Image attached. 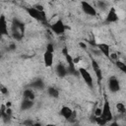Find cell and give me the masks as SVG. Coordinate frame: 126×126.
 Returning <instances> with one entry per match:
<instances>
[{"label": "cell", "mask_w": 126, "mask_h": 126, "mask_svg": "<svg viewBox=\"0 0 126 126\" xmlns=\"http://www.w3.org/2000/svg\"><path fill=\"white\" fill-rule=\"evenodd\" d=\"M11 35L16 40H21L25 33V24L19 19H14L12 22Z\"/></svg>", "instance_id": "6da1fadb"}, {"label": "cell", "mask_w": 126, "mask_h": 126, "mask_svg": "<svg viewBox=\"0 0 126 126\" xmlns=\"http://www.w3.org/2000/svg\"><path fill=\"white\" fill-rule=\"evenodd\" d=\"M25 10H26V12L28 13V15L32 19H33V20H35L37 22L45 23L47 21V17H46L45 11H39L36 8H34L33 6L27 7V8H25Z\"/></svg>", "instance_id": "7a4b0ae2"}, {"label": "cell", "mask_w": 126, "mask_h": 126, "mask_svg": "<svg viewBox=\"0 0 126 126\" xmlns=\"http://www.w3.org/2000/svg\"><path fill=\"white\" fill-rule=\"evenodd\" d=\"M62 53L65 57V60H66V63H67V69H68V73H71L73 75H77L79 76V73H78V70L76 68V65L74 64V60H73V56L69 53L68 51V48L67 47H64L62 49Z\"/></svg>", "instance_id": "3957f363"}, {"label": "cell", "mask_w": 126, "mask_h": 126, "mask_svg": "<svg viewBox=\"0 0 126 126\" xmlns=\"http://www.w3.org/2000/svg\"><path fill=\"white\" fill-rule=\"evenodd\" d=\"M100 117L106 122H111L113 120V113L111 110V106L110 103L108 101V99L106 97H104V101H103V105L101 107V115Z\"/></svg>", "instance_id": "277c9868"}, {"label": "cell", "mask_w": 126, "mask_h": 126, "mask_svg": "<svg viewBox=\"0 0 126 126\" xmlns=\"http://www.w3.org/2000/svg\"><path fill=\"white\" fill-rule=\"evenodd\" d=\"M77 70H78L79 75L82 77L83 81L85 82V84H86L90 89L94 88V79H93L92 74H91L86 68H84V67H79V69H77Z\"/></svg>", "instance_id": "5b68a950"}, {"label": "cell", "mask_w": 126, "mask_h": 126, "mask_svg": "<svg viewBox=\"0 0 126 126\" xmlns=\"http://www.w3.org/2000/svg\"><path fill=\"white\" fill-rule=\"evenodd\" d=\"M91 65H92V69L94 73V76L96 78V82L98 85H100L101 81L103 79V74H102V70H101L98 62L94 57H91Z\"/></svg>", "instance_id": "8992f818"}, {"label": "cell", "mask_w": 126, "mask_h": 126, "mask_svg": "<svg viewBox=\"0 0 126 126\" xmlns=\"http://www.w3.org/2000/svg\"><path fill=\"white\" fill-rule=\"evenodd\" d=\"M50 30L56 35H62L66 31V26L61 19H58L57 21H55L53 24L50 25Z\"/></svg>", "instance_id": "52a82bcc"}, {"label": "cell", "mask_w": 126, "mask_h": 126, "mask_svg": "<svg viewBox=\"0 0 126 126\" xmlns=\"http://www.w3.org/2000/svg\"><path fill=\"white\" fill-rule=\"evenodd\" d=\"M81 9L86 15L91 16V17H95L96 14H97L96 9L94 8V6H93L88 1H81Z\"/></svg>", "instance_id": "ba28073f"}, {"label": "cell", "mask_w": 126, "mask_h": 126, "mask_svg": "<svg viewBox=\"0 0 126 126\" xmlns=\"http://www.w3.org/2000/svg\"><path fill=\"white\" fill-rule=\"evenodd\" d=\"M107 88L113 94L118 93L120 91V82H119V80H118V78L116 76H110L108 78Z\"/></svg>", "instance_id": "9c48e42d"}, {"label": "cell", "mask_w": 126, "mask_h": 126, "mask_svg": "<svg viewBox=\"0 0 126 126\" xmlns=\"http://www.w3.org/2000/svg\"><path fill=\"white\" fill-rule=\"evenodd\" d=\"M119 21V16L117 14V11L114 7H110L106 16H105V20L104 22L106 24H112V23H116Z\"/></svg>", "instance_id": "30bf717a"}, {"label": "cell", "mask_w": 126, "mask_h": 126, "mask_svg": "<svg viewBox=\"0 0 126 126\" xmlns=\"http://www.w3.org/2000/svg\"><path fill=\"white\" fill-rule=\"evenodd\" d=\"M5 35H9L8 22L4 15H0V37Z\"/></svg>", "instance_id": "8fae6325"}, {"label": "cell", "mask_w": 126, "mask_h": 126, "mask_svg": "<svg viewBox=\"0 0 126 126\" xmlns=\"http://www.w3.org/2000/svg\"><path fill=\"white\" fill-rule=\"evenodd\" d=\"M43 63H44V66L47 68L52 67L54 63V53L45 50L43 53Z\"/></svg>", "instance_id": "7c38bea8"}, {"label": "cell", "mask_w": 126, "mask_h": 126, "mask_svg": "<svg viewBox=\"0 0 126 126\" xmlns=\"http://www.w3.org/2000/svg\"><path fill=\"white\" fill-rule=\"evenodd\" d=\"M95 46H96V48L98 49L99 53L103 54L106 58L109 59V55H110L111 50H110V46H109L107 43H105V42H101V43H97Z\"/></svg>", "instance_id": "4fadbf2b"}, {"label": "cell", "mask_w": 126, "mask_h": 126, "mask_svg": "<svg viewBox=\"0 0 126 126\" xmlns=\"http://www.w3.org/2000/svg\"><path fill=\"white\" fill-rule=\"evenodd\" d=\"M55 73L59 78H65L69 73H68V69L67 67L63 64V63H58L55 66Z\"/></svg>", "instance_id": "5bb4252c"}, {"label": "cell", "mask_w": 126, "mask_h": 126, "mask_svg": "<svg viewBox=\"0 0 126 126\" xmlns=\"http://www.w3.org/2000/svg\"><path fill=\"white\" fill-rule=\"evenodd\" d=\"M73 112H74V110H73L71 107L67 106V105H63V106L61 107V109H60V115H61L62 117H64L66 120H68V119L72 116Z\"/></svg>", "instance_id": "9a60e30c"}, {"label": "cell", "mask_w": 126, "mask_h": 126, "mask_svg": "<svg viewBox=\"0 0 126 126\" xmlns=\"http://www.w3.org/2000/svg\"><path fill=\"white\" fill-rule=\"evenodd\" d=\"M12 115H13V111H12V108L9 107L7 108L5 106V109L3 111V115H2V120L4 123H9L12 119Z\"/></svg>", "instance_id": "2e32d148"}, {"label": "cell", "mask_w": 126, "mask_h": 126, "mask_svg": "<svg viewBox=\"0 0 126 126\" xmlns=\"http://www.w3.org/2000/svg\"><path fill=\"white\" fill-rule=\"evenodd\" d=\"M23 97L25 99H30V100H33L34 101V98H35V94H34V92L32 88H28L26 89L24 92H23Z\"/></svg>", "instance_id": "e0dca14e"}, {"label": "cell", "mask_w": 126, "mask_h": 126, "mask_svg": "<svg viewBox=\"0 0 126 126\" xmlns=\"http://www.w3.org/2000/svg\"><path fill=\"white\" fill-rule=\"evenodd\" d=\"M34 105V101L33 100H30V99H23L21 104H20V107L22 110H29L31 109L32 106Z\"/></svg>", "instance_id": "ac0fdd59"}, {"label": "cell", "mask_w": 126, "mask_h": 126, "mask_svg": "<svg viewBox=\"0 0 126 126\" xmlns=\"http://www.w3.org/2000/svg\"><path fill=\"white\" fill-rule=\"evenodd\" d=\"M31 87L32 89H35V90H43L45 88V85L41 79H36L31 83Z\"/></svg>", "instance_id": "d6986e66"}, {"label": "cell", "mask_w": 126, "mask_h": 126, "mask_svg": "<svg viewBox=\"0 0 126 126\" xmlns=\"http://www.w3.org/2000/svg\"><path fill=\"white\" fill-rule=\"evenodd\" d=\"M47 94L52 98H58L60 95L58 89L55 87H47Z\"/></svg>", "instance_id": "ffe728a7"}, {"label": "cell", "mask_w": 126, "mask_h": 126, "mask_svg": "<svg viewBox=\"0 0 126 126\" xmlns=\"http://www.w3.org/2000/svg\"><path fill=\"white\" fill-rule=\"evenodd\" d=\"M116 110L119 114L121 115H124L126 113V106L123 102H117L116 103Z\"/></svg>", "instance_id": "44dd1931"}, {"label": "cell", "mask_w": 126, "mask_h": 126, "mask_svg": "<svg viewBox=\"0 0 126 126\" xmlns=\"http://www.w3.org/2000/svg\"><path fill=\"white\" fill-rule=\"evenodd\" d=\"M107 7H108V2H105V1H96L95 2V6H94L95 9L98 8V9H100L102 11L106 10Z\"/></svg>", "instance_id": "7402d4cb"}, {"label": "cell", "mask_w": 126, "mask_h": 126, "mask_svg": "<svg viewBox=\"0 0 126 126\" xmlns=\"http://www.w3.org/2000/svg\"><path fill=\"white\" fill-rule=\"evenodd\" d=\"M114 63H115V66H116L121 72H123V73L126 72V64H125L123 61H121V60L118 59V60H116Z\"/></svg>", "instance_id": "603a6c76"}, {"label": "cell", "mask_w": 126, "mask_h": 126, "mask_svg": "<svg viewBox=\"0 0 126 126\" xmlns=\"http://www.w3.org/2000/svg\"><path fill=\"white\" fill-rule=\"evenodd\" d=\"M94 123H96L97 125H99V126H104V125H106L107 123L99 116V117H95V116H94Z\"/></svg>", "instance_id": "cb8c5ba5"}, {"label": "cell", "mask_w": 126, "mask_h": 126, "mask_svg": "<svg viewBox=\"0 0 126 126\" xmlns=\"http://www.w3.org/2000/svg\"><path fill=\"white\" fill-rule=\"evenodd\" d=\"M0 93H1L2 94H4V95H6V94H9L8 88H7L6 86H4L3 84H1V83H0Z\"/></svg>", "instance_id": "d4e9b609"}, {"label": "cell", "mask_w": 126, "mask_h": 126, "mask_svg": "<svg viewBox=\"0 0 126 126\" xmlns=\"http://www.w3.org/2000/svg\"><path fill=\"white\" fill-rule=\"evenodd\" d=\"M45 50H46V51H49V52H52V53H54L55 47H54L53 43H52V42H49V43H47V45H46V48H45Z\"/></svg>", "instance_id": "484cf974"}, {"label": "cell", "mask_w": 126, "mask_h": 126, "mask_svg": "<svg viewBox=\"0 0 126 126\" xmlns=\"http://www.w3.org/2000/svg\"><path fill=\"white\" fill-rule=\"evenodd\" d=\"M34 124V121L32 120V119H26L23 121V125L24 126H33Z\"/></svg>", "instance_id": "4316f807"}, {"label": "cell", "mask_w": 126, "mask_h": 126, "mask_svg": "<svg viewBox=\"0 0 126 126\" xmlns=\"http://www.w3.org/2000/svg\"><path fill=\"white\" fill-rule=\"evenodd\" d=\"M101 115V107H95L94 110V116L99 117Z\"/></svg>", "instance_id": "83f0119b"}, {"label": "cell", "mask_w": 126, "mask_h": 126, "mask_svg": "<svg viewBox=\"0 0 126 126\" xmlns=\"http://www.w3.org/2000/svg\"><path fill=\"white\" fill-rule=\"evenodd\" d=\"M16 43H10L9 44V46H8V50H11V51H13V50H15L16 49Z\"/></svg>", "instance_id": "f1b7e54d"}, {"label": "cell", "mask_w": 126, "mask_h": 126, "mask_svg": "<svg viewBox=\"0 0 126 126\" xmlns=\"http://www.w3.org/2000/svg\"><path fill=\"white\" fill-rule=\"evenodd\" d=\"M4 109H5V105L2 104V105L0 106V119H2V115H3V111H4Z\"/></svg>", "instance_id": "f546056e"}, {"label": "cell", "mask_w": 126, "mask_h": 126, "mask_svg": "<svg viewBox=\"0 0 126 126\" xmlns=\"http://www.w3.org/2000/svg\"><path fill=\"white\" fill-rule=\"evenodd\" d=\"M79 45L81 46V48H82V49L87 50V47H88V46H87V44H86L85 42H80V43H79Z\"/></svg>", "instance_id": "4dcf8cb0"}, {"label": "cell", "mask_w": 126, "mask_h": 126, "mask_svg": "<svg viewBox=\"0 0 126 126\" xmlns=\"http://www.w3.org/2000/svg\"><path fill=\"white\" fill-rule=\"evenodd\" d=\"M109 126H120V125H119V123L116 122V121H111V123H110Z\"/></svg>", "instance_id": "1f68e13d"}, {"label": "cell", "mask_w": 126, "mask_h": 126, "mask_svg": "<svg viewBox=\"0 0 126 126\" xmlns=\"http://www.w3.org/2000/svg\"><path fill=\"white\" fill-rule=\"evenodd\" d=\"M4 105H5L7 108H9V107H11V105H12V102H11V101H7L6 103H4Z\"/></svg>", "instance_id": "d6a6232c"}, {"label": "cell", "mask_w": 126, "mask_h": 126, "mask_svg": "<svg viewBox=\"0 0 126 126\" xmlns=\"http://www.w3.org/2000/svg\"><path fill=\"white\" fill-rule=\"evenodd\" d=\"M33 126H42V125H41V123H39V122H34Z\"/></svg>", "instance_id": "836d02e7"}, {"label": "cell", "mask_w": 126, "mask_h": 126, "mask_svg": "<svg viewBox=\"0 0 126 126\" xmlns=\"http://www.w3.org/2000/svg\"><path fill=\"white\" fill-rule=\"evenodd\" d=\"M46 126H55V125H53V124H47Z\"/></svg>", "instance_id": "e575fe53"}]
</instances>
